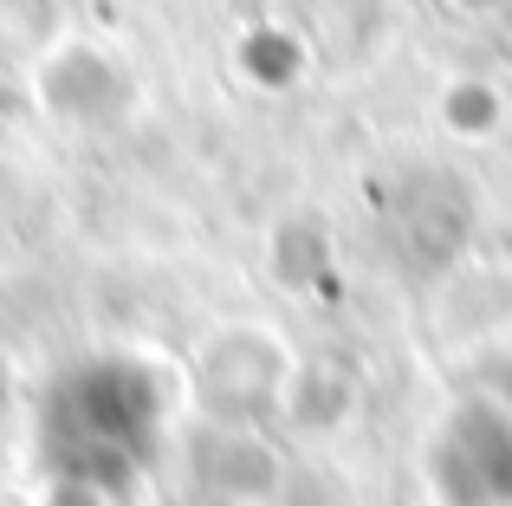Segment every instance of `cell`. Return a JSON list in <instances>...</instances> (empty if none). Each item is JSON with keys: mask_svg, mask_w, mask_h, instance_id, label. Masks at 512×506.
Returning a JSON list of instances; mask_svg holds the SVG:
<instances>
[{"mask_svg": "<svg viewBox=\"0 0 512 506\" xmlns=\"http://www.w3.org/2000/svg\"><path fill=\"white\" fill-rule=\"evenodd\" d=\"M163 442V383L130 357H98L52 377L39 409V448L65 487H111L137 481Z\"/></svg>", "mask_w": 512, "mask_h": 506, "instance_id": "obj_1", "label": "cell"}]
</instances>
